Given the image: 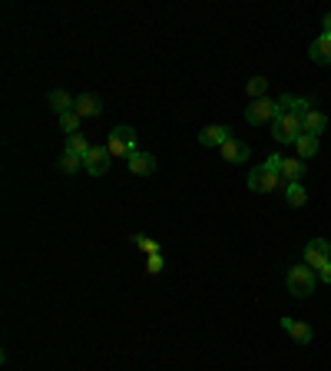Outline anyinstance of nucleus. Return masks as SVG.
Masks as SVG:
<instances>
[{
    "label": "nucleus",
    "mask_w": 331,
    "mask_h": 371,
    "mask_svg": "<svg viewBox=\"0 0 331 371\" xmlns=\"http://www.w3.org/2000/svg\"><path fill=\"white\" fill-rule=\"evenodd\" d=\"M285 285L295 298H308V295L318 288V275H315L311 265H292L285 275Z\"/></svg>",
    "instance_id": "nucleus-1"
},
{
    "label": "nucleus",
    "mask_w": 331,
    "mask_h": 371,
    "mask_svg": "<svg viewBox=\"0 0 331 371\" xmlns=\"http://www.w3.org/2000/svg\"><path fill=\"white\" fill-rule=\"evenodd\" d=\"M301 136H305V126H301V116H295V113H278L275 120H272V140L275 142L295 146Z\"/></svg>",
    "instance_id": "nucleus-2"
},
{
    "label": "nucleus",
    "mask_w": 331,
    "mask_h": 371,
    "mask_svg": "<svg viewBox=\"0 0 331 371\" xmlns=\"http://www.w3.org/2000/svg\"><path fill=\"white\" fill-rule=\"evenodd\" d=\"M106 150L116 159H126L130 153H136V130L132 126H113L110 136H106Z\"/></svg>",
    "instance_id": "nucleus-3"
},
{
    "label": "nucleus",
    "mask_w": 331,
    "mask_h": 371,
    "mask_svg": "<svg viewBox=\"0 0 331 371\" xmlns=\"http://www.w3.org/2000/svg\"><path fill=\"white\" fill-rule=\"evenodd\" d=\"M275 116H278V103H275V99H268V97L252 99V103L245 107V123H249V126H262V123H272Z\"/></svg>",
    "instance_id": "nucleus-4"
},
{
    "label": "nucleus",
    "mask_w": 331,
    "mask_h": 371,
    "mask_svg": "<svg viewBox=\"0 0 331 371\" xmlns=\"http://www.w3.org/2000/svg\"><path fill=\"white\" fill-rule=\"evenodd\" d=\"M278 186H285L282 176L272 173V169H265V166H255L252 173H249V189H252V193H275Z\"/></svg>",
    "instance_id": "nucleus-5"
},
{
    "label": "nucleus",
    "mask_w": 331,
    "mask_h": 371,
    "mask_svg": "<svg viewBox=\"0 0 331 371\" xmlns=\"http://www.w3.org/2000/svg\"><path fill=\"white\" fill-rule=\"evenodd\" d=\"M331 262V242L328 239H311L305 245V265H311L315 272H318L321 265Z\"/></svg>",
    "instance_id": "nucleus-6"
},
{
    "label": "nucleus",
    "mask_w": 331,
    "mask_h": 371,
    "mask_svg": "<svg viewBox=\"0 0 331 371\" xmlns=\"http://www.w3.org/2000/svg\"><path fill=\"white\" fill-rule=\"evenodd\" d=\"M229 140H232V126H225V123L206 126V130L199 133V146H206V150H222Z\"/></svg>",
    "instance_id": "nucleus-7"
},
{
    "label": "nucleus",
    "mask_w": 331,
    "mask_h": 371,
    "mask_svg": "<svg viewBox=\"0 0 331 371\" xmlns=\"http://www.w3.org/2000/svg\"><path fill=\"white\" fill-rule=\"evenodd\" d=\"M110 163H113V153L106 150V142L103 146H93L87 153V159H83V169H87L89 176H103L106 169H110Z\"/></svg>",
    "instance_id": "nucleus-8"
},
{
    "label": "nucleus",
    "mask_w": 331,
    "mask_h": 371,
    "mask_svg": "<svg viewBox=\"0 0 331 371\" xmlns=\"http://www.w3.org/2000/svg\"><path fill=\"white\" fill-rule=\"evenodd\" d=\"M275 103H278V113H295V116H301V120H305L311 109H315V107H311V99L295 97V93H282Z\"/></svg>",
    "instance_id": "nucleus-9"
},
{
    "label": "nucleus",
    "mask_w": 331,
    "mask_h": 371,
    "mask_svg": "<svg viewBox=\"0 0 331 371\" xmlns=\"http://www.w3.org/2000/svg\"><path fill=\"white\" fill-rule=\"evenodd\" d=\"M126 169H130L132 176H153L156 173V156L136 150V153L126 156Z\"/></svg>",
    "instance_id": "nucleus-10"
},
{
    "label": "nucleus",
    "mask_w": 331,
    "mask_h": 371,
    "mask_svg": "<svg viewBox=\"0 0 331 371\" xmlns=\"http://www.w3.org/2000/svg\"><path fill=\"white\" fill-rule=\"evenodd\" d=\"M249 156H252V150H249V142L235 140V136H232V140L225 142V146H222V159H225V163H232V166L245 163Z\"/></svg>",
    "instance_id": "nucleus-11"
},
{
    "label": "nucleus",
    "mask_w": 331,
    "mask_h": 371,
    "mask_svg": "<svg viewBox=\"0 0 331 371\" xmlns=\"http://www.w3.org/2000/svg\"><path fill=\"white\" fill-rule=\"evenodd\" d=\"M308 56L315 60V63H321V66L331 63V33H318V37L311 40Z\"/></svg>",
    "instance_id": "nucleus-12"
},
{
    "label": "nucleus",
    "mask_w": 331,
    "mask_h": 371,
    "mask_svg": "<svg viewBox=\"0 0 331 371\" xmlns=\"http://www.w3.org/2000/svg\"><path fill=\"white\" fill-rule=\"evenodd\" d=\"M278 325L285 328V332H288V335H292V339L298 341V345H308V341L315 339V332H311V325H308V322H295V318H282Z\"/></svg>",
    "instance_id": "nucleus-13"
},
{
    "label": "nucleus",
    "mask_w": 331,
    "mask_h": 371,
    "mask_svg": "<svg viewBox=\"0 0 331 371\" xmlns=\"http://www.w3.org/2000/svg\"><path fill=\"white\" fill-rule=\"evenodd\" d=\"M46 103H50V109H54L56 116H63V113H73V109H77V99L70 97L66 90H50Z\"/></svg>",
    "instance_id": "nucleus-14"
},
{
    "label": "nucleus",
    "mask_w": 331,
    "mask_h": 371,
    "mask_svg": "<svg viewBox=\"0 0 331 371\" xmlns=\"http://www.w3.org/2000/svg\"><path fill=\"white\" fill-rule=\"evenodd\" d=\"M305 173H308V163L292 156V159H285V166H282V183H301Z\"/></svg>",
    "instance_id": "nucleus-15"
},
{
    "label": "nucleus",
    "mask_w": 331,
    "mask_h": 371,
    "mask_svg": "<svg viewBox=\"0 0 331 371\" xmlns=\"http://www.w3.org/2000/svg\"><path fill=\"white\" fill-rule=\"evenodd\" d=\"M77 113L83 116V120H93V116L103 113V103H99V97H93V93H80L77 97Z\"/></svg>",
    "instance_id": "nucleus-16"
},
{
    "label": "nucleus",
    "mask_w": 331,
    "mask_h": 371,
    "mask_svg": "<svg viewBox=\"0 0 331 371\" xmlns=\"http://www.w3.org/2000/svg\"><path fill=\"white\" fill-rule=\"evenodd\" d=\"M301 126H305V133H308V136H315V140H318L321 133L328 130V116H325L321 109H311L308 116L301 120Z\"/></svg>",
    "instance_id": "nucleus-17"
},
{
    "label": "nucleus",
    "mask_w": 331,
    "mask_h": 371,
    "mask_svg": "<svg viewBox=\"0 0 331 371\" xmlns=\"http://www.w3.org/2000/svg\"><path fill=\"white\" fill-rule=\"evenodd\" d=\"M89 150H93V146H89V140L83 136V133H77V136H66V150H63V153L80 156V159H87Z\"/></svg>",
    "instance_id": "nucleus-18"
},
{
    "label": "nucleus",
    "mask_w": 331,
    "mask_h": 371,
    "mask_svg": "<svg viewBox=\"0 0 331 371\" xmlns=\"http://www.w3.org/2000/svg\"><path fill=\"white\" fill-rule=\"evenodd\" d=\"M282 189H285V202L288 206H305V202H308V193H305V186L301 183H285L282 186Z\"/></svg>",
    "instance_id": "nucleus-19"
},
{
    "label": "nucleus",
    "mask_w": 331,
    "mask_h": 371,
    "mask_svg": "<svg viewBox=\"0 0 331 371\" xmlns=\"http://www.w3.org/2000/svg\"><path fill=\"white\" fill-rule=\"evenodd\" d=\"M295 153H298V159H305V163H308V159H315V156H318V140L305 133V136L295 142Z\"/></svg>",
    "instance_id": "nucleus-20"
},
{
    "label": "nucleus",
    "mask_w": 331,
    "mask_h": 371,
    "mask_svg": "<svg viewBox=\"0 0 331 371\" xmlns=\"http://www.w3.org/2000/svg\"><path fill=\"white\" fill-rule=\"evenodd\" d=\"M80 120H83V116H80L77 109H73V113H63V116H60V130H63L66 136H77V133H80Z\"/></svg>",
    "instance_id": "nucleus-21"
},
{
    "label": "nucleus",
    "mask_w": 331,
    "mask_h": 371,
    "mask_svg": "<svg viewBox=\"0 0 331 371\" xmlns=\"http://www.w3.org/2000/svg\"><path fill=\"white\" fill-rule=\"evenodd\" d=\"M265 90H268V80H265V77H252L249 83H245V93H249L252 99H262Z\"/></svg>",
    "instance_id": "nucleus-22"
},
{
    "label": "nucleus",
    "mask_w": 331,
    "mask_h": 371,
    "mask_svg": "<svg viewBox=\"0 0 331 371\" xmlns=\"http://www.w3.org/2000/svg\"><path fill=\"white\" fill-rule=\"evenodd\" d=\"M60 173H66V176H73L77 173V169H83V159H80V156H70V153H63L60 156Z\"/></svg>",
    "instance_id": "nucleus-23"
},
{
    "label": "nucleus",
    "mask_w": 331,
    "mask_h": 371,
    "mask_svg": "<svg viewBox=\"0 0 331 371\" xmlns=\"http://www.w3.org/2000/svg\"><path fill=\"white\" fill-rule=\"evenodd\" d=\"M132 242H136V245H139L143 252H149V255H159V242L149 239V236H136Z\"/></svg>",
    "instance_id": "nucleus-24"
},
{
    "label": "nucleus",
    "mask_w": 331,
    "mask_h": 371,
    "mask_svg": "<svg viewBox=\"0 0 331 371\" xmlns=\"http://www.w3.org/2000/svg\"><path fill=\"white\" fill-rule=\"evenodd\" d=\"M265 169H272V173H278L282 176V166H285V156H278V153H272V156H265Z\"/></svg>",
    "instance_id": "nucleus-25"
},
{
    "label": "nucleus",
    "mask_w": 331,
    "mask_h": 371,
    "mask_svg": "<svg viewBox=\"0 0 331 371\" xmlns=\"http://www.w3.org/2000/svg\"><path fill=\"white\" fill-rule=\"evenodd\" d=\"M163 269H166L163 255H149V262H146V272H149V275H159Z\"/></svg>",
    "instance_id": "nucleus-26"
},
{
    "label": "nucleus",
    "mask_w": 331,
    "mask_h": 371,
    "mask_svg": "<svg viewBox=\"0 0 331 371\" xmlns=\"http://www.w3.org/2000/svg\"><path fill=\"white\" fill-rule=\"evenodd\" d=\"M318 279H321L325 285H331V262H328V265H321V269H318Z\"/></svg>",
    "instance_id": "nucleus-27"
},
{
    "label": "nucleus",
    "mask_w": 331,
    "mask_h": 371,
    "mask_svg": "<svg viewBox=\"0 0 331 371\" xmlns=\"http://www.w3.org/2000/svg\"><path fill=\"white\" fill-rule=\"evenodd\" d=\"M321 33H331V13H325V20H321Z\"/></svg>",
    "instance_id": "nucleus-28"
}]
</instances>
